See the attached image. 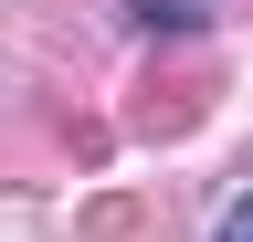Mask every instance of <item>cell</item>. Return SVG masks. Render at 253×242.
<instances>
[{
  "label": "cell",
  "mask_w": 253,
  "mask_h": 242,
  "mask_svg": "<svg viewBox=\"0 0 253 242\" xmlns=\"http://www.w3.org/2000/svg\"><path fill=\"white\" fill-rule=\"evenodd\" d=\"M232 242H253V200H243V221H232Z\"/></svg>",
  "instance_id": "obj_2"
},
{
  "label": "cell",
  "mask_w": 253,
  "mask_h": 242,
  "mask_svg": "<svg viewBox=\"0 0 253 242\" xmlns=\"http://www.w3.org/2000/svg\"><path fill=\"white\" fill-rule=\"evenodd\" d=\"M201 11H211V0H137V21H148V32H190Z\"/></svg>",
  "instance_id": "obj_1"
}]
</instances>
